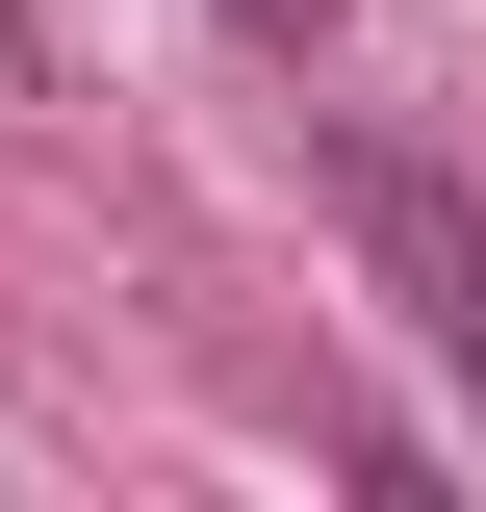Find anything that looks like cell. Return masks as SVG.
Here are the masks:
<instances>
[{"label":"cell","mask_w":486,"mask_h":512,"mask_svg":"<svg viewBox=\"0 0 486 512\" xmlns=\"http://www.w3.org/2000/svg\"><path fill=\"white\" fill-rule=\"evenodd\" d=\"M333 231H359V282H384V308L486 384V205L435 180V154H384V128H333Z\"/></svg>","instance_id":"obj_1"},{"label":"cell","mask_w":486,"mask_h":512,"mask_svg":"<svg viewBox=\"0 0 486 512\" xmlns=\"http://www.w3.org/2000/svg\"><path fill=\"white\" fill-rule=\"evenodd\" d=\"M231 26H256V52H333V0H231Z\"/></svg>","instance_id":"obj_2"}]
</instances>
